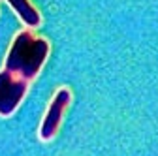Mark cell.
<instances>
[{
    "instance_id": "cell-1",
    "label": "cell",
    "mask_w": 158,
    "mask_h": 156,
    "mask_svg": "<svg viewBox=\"0 0 158 156\" xmlns=\"http://www.w3.org/2000/svg\"><path fill=\"white\" fill-rule=\"evenodd\" d=\"M51 45L44 38H36L30 30H21L10 45L4 70L11 72L13 75L30 81L44 68Z\"/></svg>"
},
{
    "instance_id": "cell-2",
    "label": "cell",
    "mask_w": 158,
    "mask_h": 156,
    "mask_svg": "<svg viewBox=\"0 0 158 156\" xmlns=\"http://www.w3.org/2000/svg\"><path fill=\"white\" fill-rule=\"evenodd\" d=\"M28 81L13 75L8 70L0 72V115L10 117L15 113L21 100L25 98Z\"/></svg>"
},
{
    "instance_id": "cell-3",
    "label": "cell",
    "mask_w": 158,
    "mask_h": 156,
    "mask_svg": "<svg viewBox=\"0 0 158 156\" xmlns=\"http://www.w3.org/2000/svg\"><path fill=\"white\" fill-rule=\"evenodd\" d=\"M70 102H72V94L68 88H60L55 94V98L51 100L49 109L42 121V126H40V139L42 141H49L55 138V133L58 132V126H60L62 115L66 107L70 105Z\"/></svg>"
},
{
    "instance_id": "cell-4",
    "label": "cell",
    "mask_w": 158,
    "mask_h": 156,
    "mask_svg": "<svg viewBox=\"0 0 158 156\" xmlns=\"http://www.w3.org/2000/svg\"><path fill=\"white\" fill-rule=\"evenodd\" d=\"M6 2L15 10V13L19 15V19L25 23V27L28 28H36L42 23V17L40 11L30 4V0H6Z\"/></svg>"
}]
</instances>
